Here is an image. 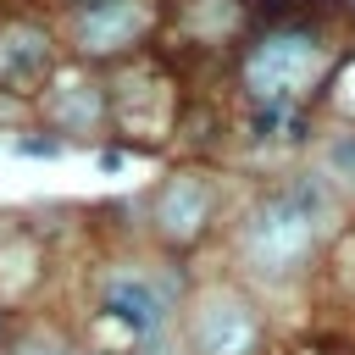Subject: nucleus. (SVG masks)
I'll use <instances>...</instances> for the list:
<instances>
[{"label":"nucleus","mask_w":355,"mask_h":355,"mask_svg":"<svg viewBox=\"0 0 355 355\" xmlns=\"http://www.w3.org/2000/svg\"><path fill=\"white\" fill-rule=\"evenodd\" d=\"M322 244V222L283 189V194H266L244 227H239V255L261 272V277H294L305 272V261L316 255Z\"/></svg>","instance_id":"nucleus-1"},{"label":"nucleus","mask_w":355,"mask_h":355,"mask_svg":"<svg viewBox=\"0 0 355 355\" xmlns=\"http://www.w3.org/2000/svg\"><path fill=\"white\" fill-rule=\"evenodd\" d=\"M316 72H322V39L311 28H272L239 61V83L255 105H288Z\"/></svg>","instance_id":"nucleus-2"},{"label":"nucleus","mask_w":355,"mask_h":355,"mask_svg":"<svg viewBox=\"0 0 355 355\" xmlns=\"http://www.w3.org/2000/svg\"><path fill=\"white\" fill-rule=\"evenodd\" d=\"M189 349L194 355H261V311L216 283L189 305Z\"/></svg>","instance_id":"nucleus-3"},{"label":"nucleus","mask_w":355,"mask_h":355,"mask_svg":"<svg viewBox=\"0 0 355 355\" xmlns=\"http://www.w3.org/2000/svg\"><path fill=\"white\" fill-rule=\"evenodd\" d=\"M155 28L150 0H83L72 11V44L83 55H122Z\"/></svg>","instance_id":"nucleus-4"},{"label":"nucleus","mask_w":355,"mask_h":355,"mask_svg":"<svg viewBox=\"0 0 355 355\" xmlns=\"http://www.w3.org/2000/svg\"><path fill=\"white\" fill-rule=\"evenodd\" d=\"M100 305H105V316L128 322L133 333H161L178 305V283H155L150 272L111 266V272H100Z\"/></svg>","instance_id":"nucleus-5"},{"label":"nucleus","mask_w":355,"mask_h":355,"mask_svg":"<svg viewBox=\"0 0 355 355\" xmlns=\"http://www.w3.org/2000/svg\"><path fill=\"white\" fill-rule=\"evenodd\" d=\"M211 216H216V189H211V178H200V172H172V178L161 183V194H155V233H161L166 244H194V239H205Z\"/></svg>","instance_id":"nucleus-6"},{"label":"nucleus","mask_w":355,"mask_h":355,"mask_svg":"<svg viewBox=\"0 0 355 355\" xmlns=\"http://www.w3.org/2000/svg\"><path fill=\"white\" fill-rule=\"evenodd\" d=\"M105 111H111L128 133L161 139V128L172 122V89H166V78H155L150 67H139V72H122V78L111 83Z\"/></svg>","instance_id":"nucleus-7"},{"label":"nucleus","mask_w":355,"mask_h":355,"mask_svg":"<svg viewBox=\"0 0 355 355\" xmlns=\"http://www.w3.org/2000/svg\"><path fill=\"white\" fill-rule=\"evenodd\" d=\"M55 67V39L39 22H6L0 28V89L6 94H33Z\"/></svg>","instance_id":"nucleus-8"},{"label":"nucleus","mask_w":355,"mask_h":355,"mask_svg":"<svg viewBox=\"0 0 355 355\" xmlns=\"http://www.w3.org/2000/svg\"><path fill=\"white\" fill-rule=\"evenodd\" d=\"M44 116L61 128V133H100L105 128V89L89 83V78H55L50 94H44Z\"/></svg>","instance_id":"nucleus-9"},{"label":"nucleus","mask_w":355,"mask_h":355,"mask_svg":"<svg viewBox=\"0 0 355 355\" xmlns=\"http://www.w3.org/2000/svg\"><path fill=\"white\" fill-rule=\"evenodd\" d=\"M183 22L200 44H227L244 28V0H183Z\"/></svg>","instance_id":"nucleus-10"},{"label":"nucleus","mask_w":355,"mask_h":355,"mask_svg":"<svg viewBox=\"0 0 355 355\" xmlns=\"http://www.w3.org/2000/svg\"><path fill=\"white\" fill-rule=\"evenodd\" d=\"M39 283V244L33 239H6L0 244V294L17 300Z\"/></svg>","instance_id":"nucleus-11"},{"label":"nucleus","mask_w":355,"mask_h":355,"mask_svg":"<svg viewBox=\"0 0 355 355\" xmlns=\"http://www.w3.org/2000/svg\"><path fill=\"white\" fill-rule=\"evenodd\" d=\"M322 161H327V172L338 183H355V133H333L327 150H322Z\"/></svg>","instance_id":"nucleus-12"},{"label":"nucleus","mask_w":355,"mask_h":355,"mask_svg":"<svg viewBox=\"0 0 355 355\" xmlns=\"http://www.w3.org/2000/svg\"><path fill=\"white\" fill-rule=\"evenodd\" d=\"M17 155H61V139H44V133H17L11 139Z\"/></svg>","instance_id":"nucleus-13"},{"label":"nucleus","mask_w":355,"mask_h":355,"mask_svg":"<svg viewBox=\"0 0 355 355\" xmlns=\"http://www.w3.org/2000/svg\"><path fill=\"white\" fill-rule=\"evenodd\" d=\"M17 355H78L72 344H55V338H22Z\"/></svg>","instance_id":"nucleus-14"},{"label":"nucleus","mask_w":355,"mask_h":355,"mask_svg":"<svg viewBox=\"0 0 355 355\" xmlns=\"http://www.w3.org/2000/svg\"><path fill=\"white\" fill-rule=\"evenodd\" d=\"M100 172H122V150H100Z\"/></svg>","instance_id":"nucleus-15"}]
</instances>
